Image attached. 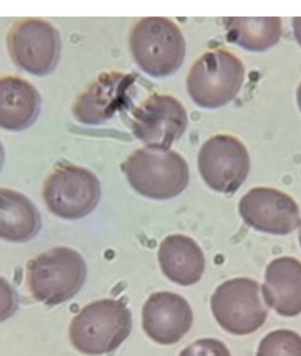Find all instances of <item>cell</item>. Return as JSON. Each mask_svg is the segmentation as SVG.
I'll return each instance as SVG.
<instances>
[{
  "mask_svg": "<svg viewBox=\"0 0 301 356\" xmlns=\"http://www.w3.org/2000/svg\"><path fill=\"white\" fill-rule=\"evenodd\" d=\"M244 80L243 61L227 49H213L205 52L191 67L187 90L197 106L214 110L233 101Z\"/></svg>",
  "mask_w": 301,
  "mask_h": 356,
  "instance_id": "obj_5",
  "label": "cell"
},
{
  "mask_svg": "<svg viewBox=\"0 0 301 356\" xmlns=\"http://www.w3.org/2000/svg\"><path fill=\"white\" fill-rule=\"evenodd\" d=\"M42 227L38 207L16 191L0 188V239L28 243L38 235Z\"/></svg>",
  "mask_w": 301,
  "mask_h": 356,
  "instance_id": "obj_17",
  "label": "cell"
},
{
  "mask_svg": "<svg viewBox=\"0 0 301 356\" xmlns=\"http://www.w3.org/2000/svg\"><path fill=\"white\" fill-rule=\"evenodd\" d=\"M122 170L132 189L152 200L173 199L190 182L187 161L170 149L140 148L125 161Z\"/></svg>",
  "mask_w": 301,
  "mask_h": 356,
  "instance_id": "obj_2",
  "label": "cell"
},
{
  "mask_svg": "<svg viewBox=\"0 0 301 356\" xmlns=\"http://www.w3.org/2000/svg\"><path fill=\"white\" fill-rule=\"evenodd\" d=\"M227 38L247 51H266L279 42L282 21L279 17L225 19Z\"/></svg>",
  "mask_w": 301,
  "mask_h": 356,
  "instance_id": "obj_18",
  "label": "cell"
},
{
  "mask_svg": "<svg viewBox=\"0 0 301 356\" xmlns=\"http://www.w3.org/2000/svg\"><path fill=\"white\" fill-rule=\"evenodd\" d=\"M293 29L294 35L298 42L301 46V18L297 17L293 19Z\"/></svg>",
  "mask_w": 301,
  "mask_h": 356,
  "instance_id": "obj_22",
  "label": "cell"
},
{
  "mask_svg": "<svg viewBox=\"0 0 301 356\" xmlns=\"http://www.w3.org/2000/svg\"><path fill=\"white\" fill-rule=\"evenodd\" d=\"M257 356H301V337L289 330L270 332L260 342Z\"/></svg>",
  "mask_w": 301,
  "mask_h": 356,
  "instance_id": "obj_19",
  "label": "cell"
},
{
  "mask_svg": "<svg viewBox=\"0 0 301 356\" xmlns=\"http://www.w3.org/2000/svg\"><path fill=\"white\" fill-rule=\"evenodd\" d=\"M130 48L138 67L154 78L175 74L186 54L181 29L163 17H147L136 23L131 32Z\"/></svg>",
  "mask_w": 301,
  "mask_h": 356,
  "instance_id": "obj_3",
  "label": "cell"
},
{
  "mask_svg": "<svg viewBox=\"0 0 301 356\" xmlns=\"http://www.w3.org/2000/svg\"><path fill=\"white\" fill-rule=\"evenodd\" d=\"M19 308V296L15 286L0 276V323L12 318Z\"/></svg>",
  "mask_w": 301,
  "mask_h": 356,
  "instance_id": "obj_21",
  "label": "cell"
},
{
  "mask_svg": "<svg viewBox=\"0 0 301 356\" xmlns=\"http://www.w3.org/2000/svg\"><path fill=\"white\" fill-rule=\"evenodd\" d=\"M180 356H231L223 342L216 339H201L181 351Z\"/></svg>",
  "mask_w": 301,
  "mask_h": 356,
  "instance_id": "obj_20",
  "label": "cell"
},
{
  "mask_svg": "<svg viewBox=\"0 0 301 356\" xmlns=\"http://www.w3.org/2000/svg\"><path fill=\"white\" fill-rule=\"evenodd\" d=\"M244 222L258 232L286 236L301 226L299 206L288 194L273 188L257 187L241 197Z\"/></svg>",
  "mask_w": 301,
  "mask_h": 356,
  "instance_id": "obj_11",
  "label": "cell"
},
{
  "mask_svg": "<svg viewBox=\"0 0 301 356\" xmlns=\"http://www.w3.org/2000/svg\"><path fill=\"white\" fill-rule=\"evenodd\" d=\"M6 159V152L5 148L3 147V144L1 141H0V172L3 169V166H4Z\"/></svg>",
  "mask_w": 301,
  "mask_h": 356,
  "instance_id": "obj_23",
  "label": "cell"
},
{
  "mask_svg": "<svg viewBox=\"0 0 301 356\" xmlns=\"http://www.w3.org/2000/svg\"><path fill=\"white\" fill-rule=\"evenodd\" d=\"M131 74L119 72L104 74L76 99L72 114L79 123L104 124L130 101L129 90L133 85Z\"/></svg>",
  "mask_w": 301,
  "mask_h": 356,
  "instance_id": "obj_12",
  "label": "cell"
},
{
  "mask_svg": "<svg viewBox=\"0 0 301 356\" xmlns=\"http://www.w3.org/2000/svg\"><path fill=\"white\" fill-rule=\"evenodd\" d=\"M86 278L84 259L68 247L40 254L26 266V283L32 298L47 306L61 305L74 298Z\"/></svg>",
  "mask_w": 301,
  "mask_h": 356,
  "instance_id": "obj_1",
  "label": "cell"
},
{
  "mask_svg": "<svg viewBox=\"0 0 301 356\" xmlns=\"http://www.w3.org/2000/svg\"><path fill=\"white\" fill-rule=\"evenodd\" d=\"M211 307L218 324L234 335L252 334L268 316L259 284L249 278L230 280L218 286L211 296Z\"/></svg>",
  "mask_w": 301,
  "mask_h": 356,
  "instance_id": "obj_8",
  "label": "cell"
},
{
  "mask_svg": "<svg viewBox=\"0 0 301 356\" xmlns=\"http://www.w3.org/2000/svg\"><path fill=\"white\" fill-rule=\"evenodd\" d=\"M142 321L145 334L153 341L161 345H172L190 331L193 312L183 296L158 292L145 303Z\"/></svg>",
  "mask_w": 301,
  "mask_h": 356,
  "instance_id": "obj_13",
  "label": "cell"
},
{
  "mask_svg": "<svg viewBox=\"0 0 301 356\" xmlns=\"http://www.w3.org/2000/svg\"><path fill=\"white\" fill-rule=\"evenodd\" d=\"M264 301L270 308L284 316L301 313V263L283 257L268 266L262 286Z\"/></svg>",
  "mask_w": 301,
  "mask_h": 356,
  "instance_id": "obj_15",
  "label": "cell"
},
{
  "mask_svg": "<svg viewBox=\"0 0 301 356\" xmlns=\"http://www.w3.org/2000/svg\"><path fill=\"white\" fill-rule=\"evenodd\" d=\"M158 262L164 275L181 286H191L200 281L205 259L197 243L184 235L168 236L158 250Z\"/></svg>",
  "mask_w": 301,
  "mask_h": 356,
  "instance_id": "obj_16",
  "label": "cell"
},
{
  "mask_svg": "<svg viewBox=\"0 0 301 356\" xmlns=\"http://www.w3.org/2000/svg\"><path fill=\"white\" fill-rule=\"evenodd\" d=\"M299 239H300V245H301V227H300V233H299Z\"/></svg>",
  "mask_w": 301,
  "mask_h": 356,
  "instance_id": "obj_25",
  "label": "cell"
},
{
  "mask_svg": "<svg viewBox=\"0 0 301 356\" xmlns=\"http://www.w3.org/2000/svg\"><path fill=\"white\" fill-rule=\"evenodd\" d=\"M187 125L186 108L170 95H152L132 111V133L145 147L170 150Z\"/></svg>",
  "mask_w": 301,
  "mask_h": 356,
  "instance_id": "obj_10",
  "label": "cell"
},
{
  "mask_svg": "<svg viewBox=\"0 0 301 356\" xmlns=\"http://www.w3.org/2000/svg\"><path fill=\"white\" fill-rule=\"evenodd\" d=\"M6 44L16 67L38 77L51 74L60 59V35L45 19L28 18L16 22L10 29Z\"/></svg>",
  "mask_w": 301,
  "mask_h": 356,
  "instance_id": "obj_7",
  "label": "cell"
},
{
  "mask_svg": "<svg viewBox=\"0 0 301 356\" xmlns=\"http://www.w3.org/2000/svg\"><path fill=\"white\" fill-rule=\"evenodd\" d=\"M41 95L19 76L0 75V128L22 131L31 128L41 113Z\"/></svg>",
  "mask_w": 301,
  "mask_h": 356,
  "instance_id": "obj_14",
  "label": "cell"
},
{
  "mask_svg": "<svg viewBox=\"0 0 301 356\" xmlns=\"http://www.w3.org/2000/svg\"><path fill=\"white\" fill-rule=\"evenodd\" d=\"M101 184L92 171L76 165L56 168L44 184L42 197L53 214L66 220L84 218L97 209Z\"/></svg>",
  "mask_w": 301,
  "mask_h": 356,
  "instance_id": "obj_6",
  "label": "cell"
},
{
  "mask_svg": "<svg viewBox=\"0 0 301 356\" xmlns=\"http://www.w3.org/2000/svg\"><path fill=\"white\" fill-rule=\"evenodd\" d=\"M131 312L122 301L104 299L85 306L69 329L72 346L82 354L100 355L114 351L131 334Z\"/></svg>",
  "mask_w": 301,
  "mask_h": 356,
  "instance_id": "obj_4",
  "label": "cell"
},
{
  "mask_svg": "<svg viewBox=\"0 0 301 356\" xmlns=\"http://www.w3.org/2000/svg\"><path fill=\"white\" fill-rule=\"evenodd\" d=\"M204 183L215 192L234 193L249 176V152L239 138L217 134L205 141L197 156Z\"/></svg>",
  "mask_w": 301,
  "mask_h": 356,
  "instance_id": "obj_9",
  "label": "cell"
},
{
  "mask_svg": "<svg viewBox=\"0 0 301 356\" xmlns=\"http://www.w3.org/2000/svg\"><path fill=\"white\" fill-rule=\"evenodd\" d=\"M296 95H297L296 97H297L298 106H299L300 112H301V82L299 86V88H298V89H297Z\"/></svg>",
  "mask_w": 301,
  "mask_h": 356,
  "instance_id": "obj_24",
  "label": "cell"
}]
</instances>
